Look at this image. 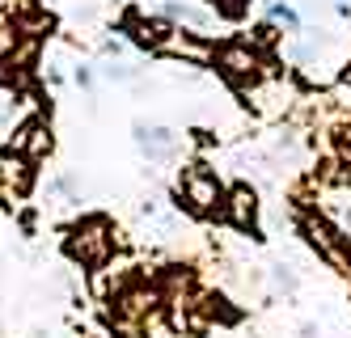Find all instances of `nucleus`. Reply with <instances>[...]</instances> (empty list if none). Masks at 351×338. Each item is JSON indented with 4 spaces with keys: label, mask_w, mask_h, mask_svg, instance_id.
Returning <instances> with one entry per match:
<instances>
[{
    "label": "nucleus",
    "mask_w": 351,
    "mask_h": 338,
    "mask_svg": "<svg viewBox=\"0 0 351 338\" xmlns=\"http://www.w3.org/2000/svg\"><path fill=\"white\" fill-rule=\"evenodd\" d=\"M178 199L191 207L195 216L220 212V207H224V186H220L216 169H208V165H186L182 178H178Z\"/></svg>",
    "instance_id": "nucleus-3"
},
{
    "label": "nucleus",
    "mask_w": 351,
    "mask_h": 338,
    "mask_svg": "<svg viewBox=\"0 0 351 338\" xmlns=\"http://www.w3.org/2000/svg\"><path fill=\"white\" fill-rule=\"evenodd\" d=\"M64 250H68L72 263H81L89 271H102L110 263V254H114V228H110V220L106 216H85L81 224H72Z\"/></svg>",
    "instance_id": "nucleus-1"
},
{
    "label": "nucleus",
    "mask_w": 351,
    "mask_h": 338,
    "mask_svg": "<svg viewBox=\"0 0 351 338\" xmlns=\"http://www.w3.org/2000/svg\"><path fill=\"white\" fill-rule=\"evenodd\" d=\"M275 38H280V34H275V25L267 21V25H258V30H254V34H250L245 43H250V47H254V51H258V47H271Z\"/></svg>",
    "instance_id": "nucleus-16"
},
{
    "label": "nucleus",
    "mask_w": 351,
    "mask_h": 338,
    "mask_svg": "<svg viewBox=\"0 0 351 338\" xmlns=\"http://www.w3.org/2000/svg\"><path fill=\"white\" fill-rule=\"evenodd\" d=\"M157 288H144V283H136V288H123L114 296V309H110V322L123 338H140V326L148 322V313H153L157 304Z\"/></svg>",
    "instance_id": "nucleus-4"
},
{
    "label": "nucleus",
    "mask_w": 351,
    "mask_h": 338,
    "mask_svg": "<svg viewBox=\"0 0 351 338\" xmlns=\"http://www.w3.org/2000/svg\"><path fill=\"white\" fill-rule=\"evenodd\" d=\"M161 56H182V60H195V64H208V60H216V47H212L204 34H182V30H173L169 43L161 47Z\"/></svg>",
    "instance_id": "nucleus-10"
},
{
    "label": "nucleus",
    "mask_w": 351,
    "mask_h": 338,
    "mask_svg": "<svg viewBox=\"0 0 351 338\" xmlns=\"http://www.w3.org/2000/svg\"><path fill=\"white\" fill-rule=\"evenodd\" d=\"M216 68L229 76L233 85H254L258 72H263V60H258V51L241 38V43H224V47H216Z\"/></svg>",
    "instance_id": "nucleus-5"
},
{
    "label": "nucleus",
    "mask_w": 351,
    "mask_h": 338,
    "mask_svg": "<svg viewBox=\"0 0 351 338\" xmlns=\"http://www.w3.org/2000/svg\"><path fill=\"white\" fill-rule=\"evenodd\" d=\"M140 47H148V51H161L165 43H169V34H173V25H169V17H144V13H132L128 17V25H123Z\"/></svg>",
    "instance_id": "nucleus-8"
},
{
    "label": "nucleus",
    "mask_w": 351,
    "mask_h": 338,
    "mask_svg": "<svg viewBox=\"0 0 351 338\" xmlns=\"http://www.w3.org/2000/svg\"><path fill=\"white\" fill-rule=\"evenodd\" d=\"M26 56H0V89H13L21 85V76H26Z\"/></svg>",
    "instance_id": "nucleus-13"
},
{
    "label": "nucleus",
    "mask_w": 351,
    "mask_h": 338,
    "mask_svg": "<svg viewBox=\"0 0 351 338\" xmlns=\"http://www.w3.org/2000/svg\"><path fill=\"white\" fill-rule=\"evenodd\" d=\"M136 144L148 161H169L173 152H178V136L169 132V127H144L136 123Z\"/></svg>",
    "instance_id": "nucleus-9"
},
{
    "label": "nucleus",
    "mask_w": 351,
    "mask_h": 338,
    "mask_svg": "<svg viewBox=\"0 0 351 338\" xmlns=\"http://www.w3.org/2000/svg\"><path fill=\"white\" fill-rule=\"evenodd\" d=\"M300 237L317 250L322 263H330L339 275H351V237L339 224H330L326 216H300Z\"/></svg>",
    "instance_id": "nucleus-2"
},
{
    "label": "nucleus",
    "mask_w": 351,
    "mask_h": 338,
    "mask_svg": "<svg viewBox=\"0 0 351 338\" xmlns=\"http://www.w3.org/2000/svg\"><path fill=\"white\" fill-rule=\"evenodd\" d=\"M0 182H5V191L17 195V199H26L34 191V161L26 157V152H17L13 144L0 152Z\"/></svg>",
    "instance_id": "nucleus-6"
},
{
    "label": "nucleus",
    "mask_w": 351,
    "mask_h": 338,
    "mask_svg": "<svg viewBox=\"0 0 351 338\" xmlns=\"http://www.w3.org/2000/svg\"><path fill=\"white\" fill-rule=\"evenodd\" d=\"M250 5H254V0H208V9L224 21H241L250 13Z\"/></svg>",
    "instance_id": "nucleus-14"
},
{
    "label": "nucleus",
    "mask_w": 351,
    "mask_h": 338,
    "mask_svg": "<svg viewBox=\"0 0 351 338\" xmlns=\"http://www.w3.org/2000/svg\"><path fill=\"white\" fill-rule=\"evenodd\" d=\"M220 216L229 220L233 228L254 232V224H258V195H254V186H245V182H237V186H233L229 195H224Z\"/></svg>",
    "instance_id": "nucleus-7"
},
{
    "label": "nucleus",
    "mask_w": 351,
    "mask_h": 338,
    "mask_svg": "<svg viewBox=\"0 0 351 338\" xmlns=\"http://www.w3.org/2000/svg\"><path fill=\"white\" fill-rule=\"evenodd\" d=\"M267 13H271V21H280V25H288V30H300V17L288 9V5H280V0H271L267 5Z\"/></svg>",
    "instance_id": "nucleus-15"
},
{
    "label": "nucleus",
    "mask_w": 351,
    "mask_h": 338,
    "mask_svg": "<svg viewBox=\"0 0 351 338\" xmlns=\"http://www.w3.org/2000/svg\"><path fill=\"white\" fill-rule=\"evenodd\" d=\"M13 148H17V152H26V157H30V161H43V157H47V152H51V148H56V140H51V127H47L43 119H34V123H26V127H21V132H17V140H13Z\"/></svg>",
    "instance_id": "nucleus-11"
},
{
    "label": "nucleus",
    "mask_w": 351,
    "mask_h": 338,
    "mask_svg": "<svg viewBox=\"0 0 351 338\" xmlns=\"http://www.w3.org/2000/svg\"><path fill=\"white\" fill-rule=\"evenodd\" d=\"M161 17L186 21V25H195V30H208V25H212V9L204 13V9H195V5H182V0H165V5H161Z\"/></svg>",
    "instance_id": "nucleus-12"
}]
</instances>
